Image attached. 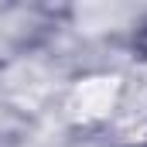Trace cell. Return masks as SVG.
<instances>
[{
  "label": "cell",
  "mask_w": 147,
  "mask_h": 147,
  "mask_svg": "<svg viewBox=\"0 0 147 147\" xmlns=\"http://www.w3.org/2000/svg\"><path fill=\"white\" fill-rule=\"evenodd\" d=\"M123 103V79L116 72H86L69 86L65 113L82 127H96L116 116Z\"/></svg>",
  "instance_id": "1"
}]
</instances>
